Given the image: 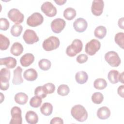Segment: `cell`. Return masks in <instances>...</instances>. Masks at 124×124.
I'll return each mask as SVG.
<instances>
[{"label":"cell","mask_w":124,"mask_h":124,"mask_svg":"<svg viewBox=\"0 0 124 124\" xmlns=\"http://www.w3.org/2000/svg\"><path fill=\"white\" fill-rule=\"evenodd\" d=\"M71 114L74 119L80 122L85 121L88 118L87 110L83 106L79 104L76 105L72 108Z\"/></svg>","instance_id":"cell-1"},{"label":"cell","mask_w":124,"mask_h":124,"mask_svg":"<svg viewBox=\"0 0 124 124\" xmlns=\"http://www.w3.org/2000/svg\"><path fill=\"white\" fill-rule=\"evenodd\" d=\"M82 48L83 44L82 41L79 39H76L72 41L71 45L67 47L66 53L69 57H74L82 51Z\"/></svg>","instance_id":"cell-2"},{"label":"cell","mask_w":124,"mask_h":124,"mask_svg":"<svg viewBox=\"0 0 124 124\" xmlns=\"http://www.w3.org/2000/svg\"><path fill=\"white\" fill-rule=\"evenodd\" d=\"M59 39L56 36H51L45 39L42 44L43 48L46 51H50L57 49L60 46Z\"/></svg>","instance_id":"cell-3"},{"label":"cell","mask_w":124,"mask_h":124,"mask_svg":"<svg viewBox=\"0 0 124 124\" xmlns=\"http://www.w3.org/2000/svg\"><path fill=\"white\" fill-rule=\"evenodd\" d=\"M10 79V71L6 68H3L0 71V90L6 91L9 87V81Z\"/></svg>","instance_id":"cell-4"},{"label":"cell","mask_w":124,"mask_h":124,"mask_svg":"<svg viewBox=\"0 0 124 124\" xmlns=\"http://www.w3.org/2000/svg\"><path fill=\"white\" fill-rule=\"evenodd\" d=\"M106 61L112 67H118L121 63V60L117 52L113 51H108L105 55Z\"/></svg>","instance_id":"cell-5"},{"label":"cell","mask_w":124,"mask_h":124,"mask_svg":"<svg viewBox=\"0 0 124 124\" xmlns=\"http://www.w3.org/2000/svg\"><path fill=\"white\" fill-rule=\"evenodd\" d=\"M8 17L15 24L17 25L22 23L24 18V15L16 8H12L9 10L8 13Z\"/></svg>","instance_id":"cell-6"},{"label":"cell","mask_w":124,"mask_h":124,"mask_svg":"<svg viewBox=\"0 0 124 124\" xmlns=\"http://www.w3.org/2000/svg\"><path fill=\"white\" fill-rule=\"evenodd\" d=\"M100 46V42L97 40L93 39L86 44L85 50L87 54L93 56L99 50Z\"/></svg>","instance_id":"cell-7"},{"label":"cell","mask_w":124,"mask_h":124,"mask_svg":"<svg viewBox=\"0 0 124 124\" xmlns=\"http://www.w3.org/2000/svg\"><path fill=\"white\" fill-rule=\"evenodd\" d=\"M43 21V16L39 13L35 12L28 17L27 24L30 27H35L42 24Z\"/></svg>","instance_id":"cell-8"},{"label":"cell","mask_w":124,"mask_h":124,"mask_svg":"<svg viewBox=\"0 0 124 124\" xmlns=\"http://www.w3.org/2000/svg\"><path fill=\"white\" fill-rule=\"evenodd\" d=\"M41 10L46 16L50 17L55 16L57 13L56 7L49 1L44 2L41 5Z\"/></svg>","instance_id":"cell-9"},{"label":"cell","mask_w":124,"mask_h":124,"mask_svg":"<svg viewBox=\"0 0 124 124\" xmlns=\"http://www.w3.org/2000/svg\"><path fill=\"white\" fill-rule=\"evenodd\" d=\"M23 38L25 43L29 45L33 44L39 40L36 32L31 29H27L25 31L23 35Z\"/></svg>","instance_id":"cell-10"},{"label":"cell","mask_w":124,"mask_h":124,"mask_svg":"<svg viewBox=\"0 0 124 124\" xmlns=\"http://www.w3.org/2000/svg\"><path fill=\"white\" fill-rule=\"evenodd\" d=\"M21 110L17 107L15 106L11 109V120L9 123L10 124H22V118L21 116Z\"/></svg>","instance_id":"cell-11"},{"label":"cell","mask_w":124,"mask_h":124,"mask_svg":"<svg viewBox=\"0 0 124 124\" xmlns=\"http://www.w3.org/2000/svg\"><path fill=\"white\" fill-rule=\"evenodd\" d=\"M66 23L62 18H57L54 19L51 23V28L52 31L55 33H59L64 29Z\"/></svg>","instance_id":"cell-12"},{"label":"cell","mask_w":124,"mask_h":124,"mask_svg":"<svg viewBox=\"0 0 124 124\" xmlns=\"http://www.w3.org/2000/svg\"><path fill=\"white\" fill-rule=\"evenodd\" d=\"M104 2L102 0H94L92 2L91 11L92 14L95 16H100L103 11Z\"/></svg>","instance_id":"cell-13"},{"label":"cell","mask_w":124,"mask_h":124,"mask_svg":"<svg viewBox=\"0 0 124 124\" xmlns=\"http://www.w3.org/2000/svg\"><path fill=\"white\" fill-rule=\"evenodd\" d=\"M73 27L75 30L78 32H83L87 29L88 23L87 21L83 18H77L73 23Z\"/></svg>","instance_id":"cell-14"},{"label":"cell","mask_w":124,"mask_h":124,"mask_svg":"<svg viewBox=\"0 0 124 124\" xmlns=\"http://www.w3.org/2000/svg\"><path fill=\"white\" fill-rule=\"evenodd\" d=\"M14 77L12 80L13 84L17 85L21 84L23 82V79L22 78V68L20 66H17L14 70Z\"/></svg>","instance_id":"cell-15"},{"label":"cell","mask_w":124,"mask_h":124,"mask_svg":"<svg viewBox=\"0 0 124 124\" xmlns=\"http://www.w3.org/2000/svg\"><path fill=\"white\" fill-rule=\"evenodd\" d=\"M17 64L16 60L12 57H7L1 58L0 60V64L4 65L8 69H12L16 67Z\"/></svg>","instance_id":"cell-16"},{"label":"cell","mask_w":124,"mask_h":124,"mask_svg":"<svg viewBox=\"0 0 124 124\" xmlns=\"http://www.w3.org/2000/svg\"><path fill=\"white\" fill-rule=\"evenodd\" d=\"M34 60V56L31 53H26L23 55L20 59V62L22 66L28 67L33 63Z\"/></svg>","instance_id":"cell-17"},{"label":"cell","mask_w":124,"mask_h":124,"mask_svg":"<svg viewBox=\"0 0 124 124\" xmlns=\"http://www.w3.org/2000/svg\"><path fill=\"white\" fill-rule=\"evenodd\" d=\"M38 77L37 71L33 68H29L25 70L23 74L24 78L29 81H33L36 80Z\"/></svg>","instance_id":"cell-18"},{"label":"cell","mask_w":124,"mask_h":124,"mask_svg":"<svg viewBox=\"0 0 124 124\" xmlns=\"http://www.w3.org/2000/svg\"><path fill=\"white\" fill-rule=\"evenodd\" d=\"M110 115V109L106 106H103L97 110V116L101 120H106L109 117Z\"/></svg>","instance_id":"cell-19"},{"label":"cell","mask_w":124,"mask_h":124,"mask_svg":"<svg viewBox=\"0 0 124 124\" xmlns=\"http://www.w3.org/2000/svg\"><path fill=\"white\" fill-rule=\"evenodd\" d=\"M25 119L26 122L30 124H35L38 121V117L34 111L30 110L26 113Z\"/></svg>","instance_id":"cell-20"},{"label":"cell","mask_w":124,"mask_h":124,"mask_svg":"<svg viewBox=\"0 0 124 124\" xmlns=\"http://www.w3.org/2000/svg\"><path fill=\"white\" fill-rule=\"evenodd\" d=\"M23 51V47L21 44L19 42L14 43L10 49V52L13 55L18 56L20 55Z\"/></svg>","instance_id":"cell-21"},{"label":"cell","mask_w":124,"mask_h":124,"mask_svg":"<svg viewBox=\"0 0 124 124\" xmlns=\"http://www.w3.org/2000/svg\"><path fill=\"white\" fill-rule=\"evenodd\" d=\"M75 79L77 83L80 84H83L85 83L88 80V75L84 71H78L76 74Z\"/></svg>","instance_id":"cell-22"},{"label":"cell","mask_w":124,"mask_h":124,"mask_svg":"<svg viewBox=\"0 0 124 124\" xmlns=\"http://www.w3.org/2000/svg\"><path fill=\"white\" fill-rule=\"evenodd\" d=\"M53 111V106L52 104L48 102H45L43 103L40 108V111L42 114L45 116L50 115Z\"/></svg>","instance_id":"cell-23"},{"label":"cell","mask_w":124,"mask_h":124,"mask_svg":"<svg viewBox=\"0 0 124 124\" xmlns=\"http://www.w3.org/2000/svg\"><path fill=\"white\" fill-rule=\"evenodd\" d=\"M14 99L16 103L19 105H24L28 101V96L25 93L20 92L17 93L15 95Z\"/></svg>","instance_id":"cell-24"},{"label":"cell","mask_w":124,"mask_h":124,"mask_svg":"<svg viewBox=\"0 0 124 124\" xmlns=\"http://www.w3.org/2000/svg\"><path fill=\"white\" fill-rule=\"evenodd\" d=\"M107 34V29L103 26H99L97 27L94 31V35L96 38L102 39Z\"/></svg>","instance_id":"cell-25"},{"label":"cell","mask_w":124,"mask_h":124,"mask_svg":"<svg viewBox=\"0 0 124 124\" xmlns=\"http://www.w3.org/2000/svg\"><path fill=\"white\" fill-rule=\"evenodd\" d=\"M63 15L64 17L67 20H71L76 16V11L74 8L68 7L64 10Z\"/></svg>","instance_id":"cell-26"},{"label":"cell","mask_w":124,"mask_h":124,"mask_svg":"<svg viewBox=\"0 0 124 124\" xmlns=\"http://www.w3.org/2000/svg\"><path fill=\"white\" fill-rule=\"evenodd\" d=\"M119 72L115 70H110L108 74V78L109 82L112 84H116L119 82L118 78Z\"/></svg>","instance_id":"cell-27"},{"label":"cell","mask_w":124,"mask_h":124,"mask_svg":"<svg viewBox=\"0 0 124 124\" xmlns=\"http://www.w3.org/2000/svg\"><path fill=\"white\" fill-rule=\"evenodd\" d=\"M93 86L97 90H103L107 86V82L105 79L98 78L94 80Z\"/></svg>","instance_id":"cell-28"},{"label":"cell","mask_w":124,"mask_h":124,"mask_svg":"<svg viewBox=\"0 0 124 124\" xmlns=\"http://www.w3.org/2000/svg\"><path fill=\"white\" fill-rule=\"evenodd\" d=\"M10 45L9 39L2 34H0V49L1 50H6Z\"/></svg>","instance_id":"cell-29"},{"label":"cell","mask_w":124,"mask_h":124,"mask_svg":"<svg viewBox=\"0 0 124 124\" xmlns=\"http://www.w3.org/2000/svg\"><path fill=\"white\" fill-rule=\"evenodd\" d=\"M38 65L41 70L43 71H47L50 68L51 63L48 59H42L39 61Z\"/></svg>","instance_id":"cell-30"},{"label":"cell","mask_w":124,"mask_h":124,"mask_svg":"<svg viewBox=\"0 0 124 124\" xmlns=\"http://www.w3.org/2000/svg\"><path fill=\"white\" fill-rule=\"evenodd\" d=\"M23 30V27L21 25L15 24L11 28V33L15 37H18L21 34Z\"/></svg>","instance_id":"cell-31"},{"label":"cell","mask_w":124,"mask_h":124,"mask_svg":"<svg viewBox=\"0 0 124 124\" xmlns=\"http://www.w3.org/2000/svg\"><path fill=\"white\" fill-rule=\"evenodd\" d=\"M91 98L93 103L95 104H100L103 101L104 96L103 94L100 92H95L92 94Z\"/></svg>","instance_id":"cell-32"},{"label":"cell","mask_w":124,"mask_h":124,"mask_svg":"<svg viewBox=\"0 0 124 124\" xmlns=\"http://www.w3.org/2000/svg\"><path fill=\"white\" fill-rule=\"evenodd\" d=\"M114 40L115 43L122 49H124V33L122 32H118L116 34Z\"/></svg>","instance_id":"cell-33"},{"label":"cell","mask_w":124,"mask_h":124,"mask_svg":"<svg viewBox=\"0 0 124 124\" xmlns=\"http://www.w3.org/2000/svg\"><path fill=\"white\" fill-rule=\"evenodd\" d=\"M42 98L35 95L32 97L30 101V105L32 108H37L40 106L42 103Z\"/></svg>","instance_id":"cell-34"},{"label":"cell","mask_w":124,"mask_h":124,"mask_svg":"<svg viewBox=\"0 0 124 124\" xmlns=\"http://www.w3.org/2000/svg\"><path fill=\"white\" fill-rule=\"evenodd\" d=\"M70 92L69 87L65 84H62L60 85L57 89V93L61 96H66Z\"/></svg>","instance_id":"cell-35"},{"label":"cell","mask_w":124,"mask_h":124,"mask_svg":"<svg viewBox=\"0 0 124 124\" xmlns=\"http://www.w3.org/2000/svg\"><path fill=\"white\" fill-rule=\"evenodd\" d=\"M34 95L38 96L42 98H45L46 96L47 93L45 91L43 87L39 86L35 88L34 90Z\"/></svg>","instance_id":"cell-36"},{"label":"cell","mask_w":124,"mask_h":124,"mask_svg":"<svg viewBox=\"0 0 124 124\" xmlns=\"http://www.w3.org/2000/svg\"><path fill=\"white\" fill-rule=\"evenodd\" d=\"M43 87L47 94L53 93L55 90V86L52 83H47L44 84Z\"/></svg>","instance_id":"cell-37"},{"label":"cell","mask_w":124,"mask_h":124,"mask_svg":"<svg viewBox=\"0 0 124 124\" xmlns=\"http://www.w3.org/2000/svg\"><path fill=\"white\" fill-rule=\"evenodd\" d=\"M10 26L9 21L5 18H0V29L2 31H6Z\"/></svg>","instance_id":"cell-38"},{"label":"cell","mask_w":124,"mask_h":124,"mask_svg":"<svg viewBox=\"0 0 124 124\" xmlns=\"http://www.w3.org/2000/svg\"><path fill=\"white\" fill-rule=\"evenodd\" d=\"M88 59V56L85 54H81L78 56L76 60L79 63H83L87 61Z\"/></svg>","instance_id":"cell-39"},{"label":"cell","mask_w":124,"mask_h":124,"mask_svg":"<svg viewBox=\"0 0 124 124\" xmlns=\"http://www.w3.org/2000/svg\"><path fill=\"white\" fill-rule=\"evenodd\" d=\"M50 124H63V120L60 117H54L52 118L50 122Z\"/></svg>","instance_id":"cell-40"},{"label":"cell","mask_w":124,"mask_h":124,"mask_svg":"<svg viewBox=\"0 0 124 124\" xmlns=\"http://www.w3.org/2000/svg\"><path fill=\"white\" fill-rule=\"evenodd\" d=\"M124 85H122L120 86L117 90V92L118 94L122 97V98H124Z\"/></svg>","instance_id":"cell-41"},{"label":"cell","mask_w":124,"mask_h":124,"mask_svg":"<svg viewBox=\"0 0 124 124\" xmlns=\"http://www.w3.org/2000/svg\"><path fill=\"white\" fill-rule=\"evenodd\" d=\"M118 25L119 27L121 28L122 29H124V17H122L120 18L118 20Z\"/></svg>","instance_id":"cell-42"},{"label":"cell","mask_w":124,"mask_h":124,"mask_svg":"<svg viewBox=\"0 0 124 124\" xmlns=\"http://www.w3.org/2000/svg\"><path fill=\"white\" fill-rule=\"evenodd\" d=\"M54 2L56 3L57 4L59 5H63L66 2V0H54Z\"/></svg>","instance_id":"cell-43"},{"label":"cell","mask_w":124,"mask_h":124,"mask_svg":"<svg viewBox=\"0 0 124 124\" xmlns=\"http://www.w3.org/2000/svg\"><path fill=\"white\" fill-rule=\"evenodd\" d=\"M124 72H123L122 73L120 74L119 75V78H118L119 81L121 82L122 83H124Z\"/></svg>","instance_id":"cell-44"}]
</instances>
